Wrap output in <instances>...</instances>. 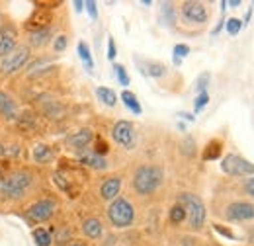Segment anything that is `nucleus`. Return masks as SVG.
<instances>
[{
    "label": "nucleus",
    "instance_id": "1",
    "mask_svg": "<svg viewBox=\"0 0 254 246\" xmlns=\"http://www.w3.org/2000/svg\"><path fill=\"white\" fill-rule=\"evenodd\" d=\"M33 185V174L30 168H10L0 182V199L2 201H20L28 197Z\"/></svg>",
    "mask_w": 254,
    "mask_h": 246
},
{
    "label": "nucleus",
    "instance_id": "2",
    "mask_svg": "<svg viewBox=\"0 0 254 246\" xmlns=\"http://www.w3.org/2000/svg\"><path fill=\"white\" fill-rule=\"evenodd\" d=\"M162 180H164V172H162L160 166L143 164V166H139L135 170L131 185H133L137 195H151V193H155L160 187Z\"/></svg>",
    "mask_w": 254,
    "mask_h": 246
},
{
    "label": "nucleus",
    "instance_id": "3",
    "mask_svg": "<svg viewBox=\"0 0 254 246\" xmlns=\"http://www.w3.org/2000/svg\"><path fill=\"white\" fill-rule=\"evenodd\" d=\"M178 203L186 209V219L190 223L191 231H199L205 223V215H207L201 197L195 193H190V191H184L178 195Z\"/></svg>",
    "mask_w": 254,
    "mask_h": 246
},
{
    "label": "nucleus",
    "instance_id": "4",
    "mask_svg": "<svg viewBox=\"0 0 254 246\" xmlns=\"http://www.w3.org/2000/svg\"><path fill=\"white\" fill-rule=\"evenodd\" d=\"M108 219L116 229H127L135 221V207L127 197L118 195L108 207Z\"/></svg>",
    "mask_w": 254,
    "mask_h": 246
},
{
    "label": "nucleus",
    "instance_id": "5",
    "mask_svg": "<svg viewBox=\"0 0 254 246\" xmlns=\"http://www.w3.org/2000/svg\"><path fill=\"white\" fill-rule=\"evenodd\" d=\"M55 213H57V201L53 197H41L24 211V221L30 225H41L49 221Z\"/></svg>",
    "mask_w": 254,
    "mask_h": 246
},
{
    "label": "nucleus",
    "instance_id": "6",
    "mask_svg": "<svg viewBox=\"0 0 254 246\" xmlns=\"http://www.w3.org/2000/svg\"><path fill=\"white\" fill-rule=\"evenodd\" d=\"M221 170L225 174L237 176V178H241V176L251 178V176H254V164L249 162L247 158L239 156V154H227L221 160Z\"/></svg>",
    "mask_w": 254,
    "mask_h": 246
},
{
    "label": "nucleus",
    "instance_id": "7",
    "mask_svg": "<svg viewBox=\"0 0 254 246\" xmlns=\"http://www.w3.org/2000/svg\"><path fill=\"white\" fill-rule=\"evenodd\" d=\"M180 14H182L184 22L191 24V26H203L209 20L207 6L203 2H197V0H186V2H182L180 4Z\"/></svg>",
    "mask_w": 254,
    "mask_h": 246
},
{
    "label": "nucleus",
    "instance_id": "8",
    "mask_svg": "<svg viewBox=\"0 0 254 246\" xmlns=\"http://www.w3.org/2000/svg\"><path fill=\"white\" fill-rule=\"evenodd\" d=\"M30 47L28 45H20L14 53H10L6 59H2L0 62V74L2 76H10V74H14V72H18V70H22L28 61H30Z\"/></svg>",
    "mask_w": 254,
    "mask_h": 246
},
{
    "label": "nucleus",
    "instance_id": "9",
    "mask_svg": "<svg viewBox=\"0 0 254 246\" xmlns=\"http://www.w3.org/2000/svg\"><path fill=\"white\" fill-rule=\"evenodd\" d=\"M112 137H114V141H116L120 147H124L127 151L135 149L137 137H135V127H133L131 122H127V120L116 122V125L112 127Z\"/></svg>",
    "mask_w": 254,
    "mask_h": 246
},
{
    "label": "nucleus",
    "instance_id": "10",
    "mask_svg": "<svg viewBox=\"0 0 254 246\" xmlns=\"http://www.w3.org/2000/svg\"><path fill=\"white\" fill-rule=\"evenodd\" d=\"M16 49H18V28L12 22H4L0 26V59H6Z\"/></svg>",
    "mask_w": 254,
    "mask_h": 246
},
{
    "label": "nucleus",
    "instance_id": "11",
    "mask_svg": "<svg viewBox=\"0 0 254 246\" xmlns=\"http://www.w3.org/2000/svg\"><path fill=\"white\" fill-rule=\"evenodd\" d=\"M225 219L227 221H249V219H254V203H249V201H233L227 205L225 209Z\"/></svg>",
    "mask_w": 254,
    "mask_h": 246
},
{
    "label": "nucleus",
    "instance_id": "12",
    "mask_svg": "<svg viewBox=\"0 0 254 246\" xmlns=\"http://www.w3.org/2000/svg\"><path fill=\"white\" fill-rule=\"evenodd\" d=\"M94 141V133L90 131V129H78V131H74V133H70L68 137H66V147L68 149H74L76 153L78 151H82V149H86L90 143Z\"/></svg>",
    "mask_w": 254,
    "mask_h": 246
},
{
    "label": "nucleus",
    "instance_id": "13",
    "mask_svg": "<svg viewBox=\"0 0 254 246\" xmlns=\"http://www.w3.org/2000/svg\"><path fill=\"white\" fill-rule=\"evenodd\" d=\"M51 12L47 8H35L32 12V16L28 18L26 22V28L28 31H35V30H43V28H51Z\"/></svg>",
    "mask_w": 254,
    "mask_h": 246
},
{
    "label": "nucleus",
    "instance_id": "14",
    "mask_svg": "<svg viewBox=\"0 0 254 246\" xmlns=\"http://www.w3.org/2000/svg\"><path fill=\"white\" fill-rule=\"evenodd\" d=\"M76 156H78V162L82 166H86V168H92V170H106L108 168L106 156L96 154L92 149H82V151H78Z\"/></svg>",
    "mask_w": 254,
    "mask_h": 246
},
{
    "label": "nucleus",
    "instance_id": "15",
    "mask_svg": "<svg viewBox=\"0 0 254 246\" xmlns=\"http://www.w3.org/2000/svg\"><path fill=\"white\" fill-rule=\"evenodd\" d=\"M18 104L10 94L2 92L0 90V120L6 122H16L18 120Z\"/></svg>",
    "mask_w": 254,
    "mask_h": 246
},
{
    "label": "nucleus",
    "instance_id": "16",
    "mask_svg": "<svg viewBox=\"0 0 254 246\" xmlns=\"http://www.w3.org/2000/svg\"><path fill=\"white\" fill-rule=\"evenodd\" d=\"M122 189V176H110L100 185V197L104 201H114Z\"/></svg>",
    "mask_w": 254,
    "mask_h": 246
},
{
    "label": "nucleus",
    "instance_id": "17",
    "mask_svg": "<svg viewBox=\"0 0 254 246\" xmlns=\"http://www.w3.org/2000/svg\"><path fill=\"white\" fill-rule=\"evenodd\" d=\"M51 39H53V30H51V28L28 31V45H30V47H35V49L45 47V45H47Z\"/></svg>",
    "mask_w": 254,
    "mask_h": 246
},
{
    "label": "nucleus",
    "instance_id": "18",
    "mask_svg": "<svg viewBox=\"0 0 254 246\" xmlns=\"http://www.w3.org/2000/svg\"><path fill=\"white\" fill-rule=\"evenodd\" d=\"M82 233H84L86 239L96 241V239L102 237V233H104V225H102V221H100L98 217H88V219L82 221Z\"/></svg>",
    "mask_w": 254,
    "mask_h": 246
},
{
    "label": "nucleus",
    "instance_id": "19",
    "mask_svg": "<svg viewBox=\"0 0 254 246\" xmlns=\"http://www.w3.org/2000/svg\"><path fill=\"white\" fill-rule=\"evenodd\" d=\"M32 158H33V162H37V164H47V162H51V160L55 158L53 147L43 145V143L35 145V147H33V151H32Z\"/></svg>",
    "mask_w": 254,
    "mask_h": 246
},
{
    "label": "nucleus",
    "instance_id": "20",
    "mask_svg": "<svg viewBox=\"0 0 254 246\" xmlns=\"http://www.w3.org/2000/svg\"><path fill=\"white\" fill-rule=\"evenodd\" d=\"M141 72L145 76H151V78H162V76H166L168 68H166V64H162L159 61H147L141 66Z\"/></svg>",
    "mask_w": 254,
    "mask_h": 246
},
{
    "label": "nucleus",
    "instance_id": "21",
    "mask_svg": "<svg viewBox=\"0 0 254 246\" xmlns=\"http://www.w3.org/2000/svg\"><path fill=\"white\" fill-rule=\"evenodd\" d=\"M122 102H124V106H126L131 114H135V116H141L143 114V108H141L137 96L131 92V90H124L122 92Z\"/></svg>",
    "mask_w": 254,
    "mask_h": 246
},
{
    "label": "nucleus",
    "instance_id": "22",
    "mask_svg": "<svg viewBox=\"0 0 254 246\" xmlns=\"http://www.w3.org/2000/svg\"><path fill=\"white\" fill-rule=\"evenodd\" d=\"M223 153V143L221 141H217V139H211L207 145H205V149H203V153H201V158L203 160H217Z\"/></svg>",
    "mask_w": 254,
    "mask_h": 246
},
{
    "label": "nucleus",
    "instance_id": "23",
    "mask_svg": "<svg viewBox=\"0 0 254 246\" xmlns=\"http://www.w3.org/2000/svg\"><path fill=\"white\" fill-rule=\"evenodd\" d=\"M96 96H98V100H100L102 104H106L108 108H114V106L118 104V96H116V92H114L112 88H108V86H98V88H96Z\"/></svg>",
    "mask_w": 254,
    "mask_h": 246
},
{
    "label": "nucleus",
    "instance_id": "24",
    "mask_svg": "<svg viewBox=\"0 0 254 246\" xmlns=\"http://www.w3.org/2000/svg\"><path fill=\"white\" fill-rule=\"evenodd\" d=\"M32 237H33L35 246H51L53 245V237H51V233H49L47 229H43V227H35V229L32 231Z\"/></svg>",
    "mask_w": 254,
    "mask_h": 246
},
{
    "label": "nucleus",
    "instance_id": "25",
    "mask_svg": "<svg viewBox=\"0 0 254 246\" xmlns=\"http://www.w3.org/2000/svg\"><path fill=\"white\" fill-rule=\"evenodd\" d=\"M76 51H78V57H80V61L84 62L86 70H88V72H92V70H94V59H92L90 47H88L84 41H80V43L76 45Z\"/></svg>",
    "mask_w": 254,
    "mask_h": 246
},
{
    "label": "nucleus",
    "instance_id": "26",
    "mask_svg": "<svg viewBox=\"0 0 254 246\" xmlns=\"http://www.w3.org/2000/svg\"><path fill=\"white\" fill-rule=\"evenodd\" d=\"M176 22V12H174V6L164 2L162 8H160V24L162 26H172Z\"/></svg>",
    "mask_w": 254,
    "mask_h": 246
},
{
    "label": "nucleus",
    "instance_id": "27",
    "mask_svg": "<svg viewBox=\"0 0 254 246\" xmlns=\"http://www.w3.org/2000/svg\"><path fill=\"white\" fill-rule=\"evenodd\" d=\"M168 219H170V223L180 225L182 221H186V209H184L180 203L172 205V207H170V213H168Z\"/></svg>",
    "mask_w": 254,
    "mask_h": 246
},
{
    "label": "nucleus",
    "instance_id": "28",
    "mask_svg": "<svg viewBox=\"0 0 254 246\" xmlns=\"http://www.w3.org/2000/svg\"><path fill=\"white\" fill-rule=\"evenodd\" d=\"M209 80H211V74L209 72H201L197 78H195V84H193V88H195V92L201 94V92H207L205 88H207V84H209Z\"/></svg>",
    "mask_w": 254,
    "mask_h": 246
},
{
    "label": "nucleus",
    "instance_id": "29",
    "mask_svg": "<svg viewBox=\"0 0 254 246\" xmlns=\"http://www.w3.org/2000/svg\"><path fill=\"white\" fill-rule=\"evenodd\" d=\"M114 72H116L118 82H120L122 86H129V74H127V70H126V66H124V64L114 62Z\"/></svg>",
    "mask_w": 254,
    "mask_h": 246
},
{
    "label": "nucleus",
    "instance_id": "30",
    "mask_svg": "<svg viewBox=\"0 0 254 246\" xmlns=\"http://www.w3.org/2000/svg\"><path fill=\"white\" fill-rule=\"evenodd\" d=\"M96 154H100V156H106V154L110 153V145L106 143V139H102V137H94V149H92Z\"/></svg>",
    "mask_w": 254,
    "mask_h": 246
},
{
    "label": "nucleus",
    "instance_id": "31",
    "mask_svg": "<svg viewBox=\"0 0 254 246\" xmlns=\"http://www.w3.org/2000/svg\"><path fill=\"white\" fill-rule=\"evenodd\" d=\"M207 102H209V94L207 92H201L195 96V100H193V112L195 114H199L205 106H207Z\"/></svg>",
    "mask_w": 254,
    "mask_h": 246
},
{
    "label": "nucleus",
    "instance_id": "32",
    "mask_svg": "<svg viewBox=\"0 0 254 246\" xmlns=\"http://www.w3.org/2000/svg\"><path fill=\"white\" fill-rule=\"evenodd\" d=\"M225 28H227V33L229 35H237L241 28H243V22L239 20V18H229L227 22H225Z\"/></svg>",
    "mask_w": 254,
    "mask_h": 246
},
{
    "label": "nucleus",
    "instance_id": "33",
    "mask_svg": "<svg viewBox=\"0 0 254 246\" xmlns=\"http://www.w3.org/2000/svg\"><path fill=\"white\" fill-rule=\"evenodd\" d=\"M66 45H68V37H66V35H57V37H53V51H55V53H63L64 49H66Z\"/></svg>",
    "mask_w": 254,
    "mask_h": 246
},
{
    "label": "nucleus",
    "instance_id": "34",
    "mask_svg": "<svg viewBox=\"0 0 254 246\" xmlns=\"http://www.w3.org/2000/svg\"><path fill=\"white\" fill-rule=\"evenodd\" d=\"M172 55H174L176 59H180V61H182L184 57H188V55H190V47H188L186 43H176V45H174Z\"/></svg>",
    "mask_w": 254,
    "mask_h": 246
},
{
    "label": "nucleus",
    "instance_id": "35",
    "mask_svg": "<svg viewBox=\"0 0 254 246\" xmlns=\"http://www.w3.org/2000/svg\"><path fill=\"white\" fill-rule=\"evenodd\" d=\"M180 147H182V153L186 154V156H193V154H195V143H193L191 137H186Z\"/></svg>",
    "mask_w": 254,
    "mask_h": 246
},
{
    "label": "nucleus",
    "instance_id": "36",
    "mask_svg": "<svg viewBox=\"0 0 254 246\" xmlns=\"http://www.w3.org/2000/svg\"><path fill=\"white\" fill-rule=\"evenodd\" d=\"M84 8H86V12H88V16L92 20H98V6H96L94 0H86L84 2Z\"/></svg>",
    "mask_w": 254,
    "mask_h": 246
},
{
    "label": "nucleus",
    "instance_id": "37",
    "mask_svg": "<svg viewBox=\"0 0 254 246\" xmlns=\"http://www.w3.org/2000/svg\"><path fill=\"white\" fill-rule=\"evenodd\" d=\"M213 229H215V233H219V235H223L225 239H229V241H237V237L229 231V229H225L223 225H213Z\"/></svg>",
    "mask_w": 254,
    "mask_h": 246
},
{
    "label": "nucleus",
    "instance_id": "38",
    "mask_svg": "<svg viewBox=\"0 0 254 246\" xmlns=\"http://www.w3.org/2000/svg\"><path fill=\"white\" fill-rule=\"evenodd\" d=\"M116 55H118L116 41H114V37H108V59H110V61H114V59H116Z\"/></svg>",
    "mask_w": 254,
    "mask_h": 246
},
{
    "label": "nucleus",
    "instance_id": "39",
    "mask_svg": "<svg viewBox=\"0 0 254 246\" xmlns=\"http://www.w3.org/2000/svg\"><path fill=\"white\" fill-rule=\"evenodd\" d=\"M243 187H245V191H247L249 195H253V197H254V176H251V178L245 182V185H243Z\"/></svg>",
    "mask_w": 254,
    "mask_h": 246
},
{
    "label": "nucleus",
    "instance_id": "40",
    "mask_svg": "<svg viewBox=\"0 0 254 246\" xmlns=\"http://www.w3.org/2000/svg\"><path fill=\"white\" fill-rule=\"evenodd\" d=\"M10 170V160L6 162V160H0V182H2V178H4V174Z\"/></svg>",
    "mask_w": 254,
    "mask_h": 246
},
{
    "label": "nucleus",
    "instance_id": "41",
    "mask_svg": "<svg viewBox=\"0 0 254 246\" xmlns=\"http://www.w3.org/2000/svg\"><path fill=\"white\" fill-rule=\"evenodd\" d=\"M72 6H74V10H76V12H82V10H84V2H82V0H74V2H72Z\"/></svg>",
    "mask_w": 254,
    "mask_h": 246
},
{
    "label": "nucleus",
    "instance_id": "42",
    "mask_svg": "<svg viewBox=\"0 0 254 246\" xmlns=\"http://www.w3.org/2000/svg\"><path fill=\"white\" fill-rule=\"evenodd\" d=\"M61 246H86L82 241H66V243H63Z\"/></svg>",
    "mask_w": 254,
    "mask_h": 246
},
{
    "label": "nucleus",
    "instance_id": "43",
    "mask_svg": "<svg viewBox=\"0 0 254 246\" xmlns=\"http://www.w3.org/2000/svg\"><path fill=\"white\" fill-rule=\"evenodd\" d=\"M251 18H253V8H249V12H247V16L243 20V26H249L251 24Z\"/></svg>",
    "mask_w": 254,
    "mask_h": 246
},
{
    "label": "nucleus",
    "instance_id": "44",
    "mask_svg": "<svg viewBox=\"0 0 254 246\" xmlns=\"http://www.w3.org/2000/svg\"><path fill=\"white\" fill-rule=\"evenodd\" d=\"M180 118H184V120H188V122H195V118H193L191 114H184V112L180 114Z\"/></svg>",
    "mask_w": 254,
    "mask_h": 246
},
{
    "label": "nucleus",
    "instance_id": "45",
    "mask_svg": "<svg viewBox=\"0 0 254 246\" xmlns=\"http://www.w3.org/2000/svg\"><path fill=\"white\" fill-rule=\"evenodd\" d=\"M227 6H231V8H237V6H241V0H231V2H227Z\"/></svg>",
    "mask_w": 254,
    "mask_h": 246
},
{
    "label": "nucleus",
    "instance_id": "46",
    "mask_svg": "<svg viewBox=\"0 0 254 246\" xmlns=\"http://www.w3.org/2000/svg\"><path fill=\"white\" fill-rule=\"evenodd\" d=\"M4 154H6V147H4V145H2V143H0V158H2V156H4Z\"/></svg>",
    "mask_w": 254,
    "mask_h": 246
}]
</instances>
